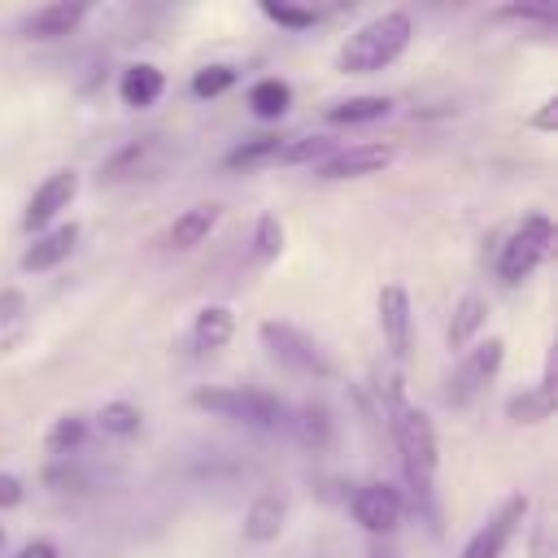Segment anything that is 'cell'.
<instances>
[{"label":"cell","instance_id":"6da1fadb","mask_svg":"<svg viewBox=\"0 0 558 558\" xmlns=\"http://www.w3.org/2000/svg\"><path fill=\"white\" fill-rule=\"evenodd\" d=\"M410 35H414V22L410 13L401 9H388L371 22H362L336 52V70L340 74H375L384 65H392L405 48H410Z\"/></svg>","mask_w":558,"mask_h":558},{"label":"cell","instance_id":"7a4b0ae2","mask_svg":"<svg viewBox=\"0 0 558 558\" xmlns=\"http://www.w3.org/2000/svg\"><path fill=\"white\" fill-rule=\"evenodd\" d=\"M392 436H397L401 466H405V480L414 488V501H427L432 497V480H436V462H440V445H436L432 418L423 410L405 405V401H392Z\"/></svg>","mask_w":558,"mask_h":558},{"label":"cell","instance_id":"3957f363","mask_svg":"<svg viewBox=\"0 0 558 558\" xmlns=\"http://www.w3.org/2000/svg\"><path fill=\"white\" fill-rule=\"evenodd\" d=\"M187 401L196 410H209V414H222V418H240V423H253V427L292 423V410L275 392H262V388H196Z\"/></svg>","mask_w":558,"mask_h":558},{"label":"cell","instance_id":"277c9868","mask_svg":"<svg viewBox=\"0 0 558 558\" xmlns=\"http://www.w3.org/2000/svg\"><path fill=\"white\" fill-rule=\"evenodd\" d=\"M549 248H554V222H549L545 214H527V218L510 231V240L501 244V257H497L501 283H523V279L549 257Z\"/></svg>","mask_w":558,"mask_h":558},{"label":"cell","instance_id":"5b68a950","mask_svg":"<svg viewBox=\"0 0 558 558\" xmlns=\"http://www.w3.org/2000/svg\"><path fill=\"white\" fill-rule=\"evenodd\" d=\"M257 336H262V344L270 349V357H275V362H283V366H292V371H301V375H318V379H327V375H331L327 353H323L305 331H296L292 323L266 318V323L257 327Z\"/></svg>","mask_w":558,"mask_h":558},{"label":"cell","instance_id":"8992f818","mask_svg":"<svg viewBox=\"0 0 558 558\" xmlns=\"http://www.w3.org/2000/svg\"><path fill=\"white\" fill-rule=\"evenodd\" d=\"M501 362H506V340H501V336H488V340H480L475 349H466L458 375H449L445 401H449V405H466V401H475V392L501 371Z\"/></svg>","mask_w":558,"mask_h":558},{"label":"cell","instance_id":"52a82bcc","mask_svg":"<svg viewBox=\"0 0 558 558\" xmlns=\"http://www.w3.org/2000/svg\"><path fill=\"white\" fill-rule=\"evenodd\" d=\"M349 510H353V519H357L371 536H388V532H397V523H401V514H405L401 493H397L392 484H379V480L357 484L353 497H349Z\"/></svg>","mask_w":558,"mask_h":558},{"label":"cell","instance_id":"ba28073f","mask_svg":"<svg viewBox=\"0 0 558 558\" xmlns=\"http://www.w3.org/2000/svg\"><path fill=\"white\" fill-rule=\"evenodd\" d=\"M527 497L523 493H514V497H506L501 506H497V514L462 545V554L458 558H501V549L514 541V532L523 527V519H527Z\"/></svg>","mask_w":558,"mask_h":558},{"label":"cell","instance_id":"9c48e42d","mask_svg":"<svg viewBox=\"0 0 558 558\" xmlns=\"http://www.w3.org/2000/svg\"><path fill=\"white\" fill-rule=\"evenodd\" d=\"M397 157L392 144H353V148H336L327 161L314 166V174L323 183H344V179H366V174H379L388 170Z\"/></svg>","mask_w":558,"mask_h":558},{"label":"cell","instance_id":"30bf717a","mask_svg":"<svg viewBox=\"0 0 558 558\" xmlns=\"http://www.w3.org/2000/svg\"><path fill=\"white\" fill-rule=\"evenodd\" d=\"M74 192H78V174L74 170H52L39 187H35V196L26 201V214H22V231H44L61 209H70V201H74Z\"/></svg>","mask_w":558,"mask_h":558},{"label":"cell","instance_id":"8fae6325","mask_svg":"<svg viewBox=\"0 0 558 558\" xmlns=\"http://www.w3.org/2000/svg\"><path fill=\"white\" fill-rule=\"evenodd\" d=\"M379 331H384V344L392 349V357L405 362L410 357V292L401 283L379 288Z\"/></svg>","mask_w":558,"mask_h":558},{"label":"cell","instance_id":"7c38bea8","mask_svg":"<svg viewBox=\"0 0 558 558\" xmlns=\"http://www.w3.org/2000/svg\"><path fill=\"white\" fill-rule=\"evenodd\" d=\"M74 244H78V222H57V227H48V231L35 235V244L22 253L17 266H22L26 275L52 270V266H61V262L74 253Z\"/></svg>","mask_w":558,"mask_h":558},{"label":"cell","instance_id":"4fadbf2b","mask_svg":"<svg viewBox=\"0 0 558 558\" xmlns=\"http://www.w3.org/2000/svg\"><path fill=\"white\" fill-rule=\"evenodd\" d=\"M283 519H288V501H283L279 493H262V497H253V506L244 510V541H253V545H270V541H279Z\"/></svg>","mask_w":558,"mask_h":558},{"label":"cell","instance_id":"5bb4252c","mask_svg":"<svg viewBox=\"0 0 558 558\" xmlns=\"http://www.w3.org/2000/svg\"><path fill=\"white\" fill-rule=\"evenodd\" d=\"M87 17V4H44L26 17V35L31 39H61V35H74Z\"/></svg>","mask_w":558,"mask_h":558},{"label":"cell","instance_id":"9a60e30c","mask_svg":"<svg viewBox=\"0 0 558 558\" xmlns=\"http://www.w3.org/2000/svg\"><path fill=\"white\" fill-rule=\"evenodd\" d=\"M161 92H166V74H161L157 65H148V61L126 65L122 78H118V96H122V105H131V109H148Z\"/></svg>","mask_w":558,"mask_h":558},{"label":"cell","instance_id":"2e32d148","mask_svg":"<svg viewBox=\"0 0 558 558\" xmlns=\"http://www.w3.org/2000/svg\"><path fill=\"white\" fill-rule=\"evenodd\" d=\"M554 405H558V392H554V362H549L536 388H523L519 397H510L506 414H510L514 423H545V418L554 414Z\"/></svg>","mask_w":558,"mask_h":558},{"label":"cell","instance_id":"e0dca14e","mask_svg":"<svg viewBox=\"0 0 558 558\" xmlns=\"http://www.w3.org/2000/svg\"><path fill=\"white\" fill-rule=\"evenodd\" d=\"M488 323V301L484 296H475V292H466L458 305H453V318H449V331H445V344L449 349H466L475 336H480V327Z\"/></svg>","mask_w":558,"mask_h":558},{"label":"cell","instance_id":"ac0fdd59","mask_svg":"<svg viewBox=\"0 0 558 558\" xmlns=\"http://www.w3.org/2000/svg\"><path fill=\"white\" fill-rule=\"evenodd\" d=\"M218 205H192V209H183L174 222H170V231H166V240L174 244V248H196L209 231H214V222H218Z\"/></svg>","mask_w":558,"mask_h":558},{"label":"cell","instance_id":"d6986e66","mask_svg":"<svg viewBox=\"0 0 558 558\" xmlns=\"http://www.w3.org/2000/svg\"><path fill=\"white\" fill-rule=\"evenodd\" d=\"M283 140H288V135H253V140L235 144V148L222 157V166H227V170H257V166H275V161H279V153H283Z\"/></svg>","mask_w":558,"mask_h":558},{"label":"cell","instance_id":"ffe728a7","mask_svg":"<svg viewBox=\"0 0 558 558\" xmlns=\"http://www.w3.org/2000/svg\"><path fill=\"white\" fill-rule=\"evenodd\" d=\"M231 336H235V314L227 305H205L192 323L196 349H222V344H231Z\"/></svg>","mask_w":558,"mask_h":558},{"label":"cell","instance_id":"44dd1931","mask_svg":"<svg viewBox=\"0 0 558 558\" xmlns=\"http://www.w3.org/2000/svg\"><path fill=\"white\" fill-rule=\"evenodd\" d=\"M388 113H392V100H388V96H349V100H340V105L327 109V122H336V126H357V122H379V118H388Z\"/></svg>","mask_w":558,"mask_h":558},{"label":"cell","instance_id":"7402d4cb","mask_svg":"<svg viewBox=\"0 0 558 558\" xmlns=\"http://www.w3.org/2000/svg\"><path fill=\"white\" fill-rule=\"evenodd\" d=\"M288 105H292V87L283 83V78H262V83H253L248 87V109L257 113V118H283L288 113Z\"/></svg>","mask_w":558,"mask_h":558},{"label":"cell","instance_id":"603a6c76","mask_svg":"<svg viewBox=\"0 0 558 558\" xmlns=\"http://www.w3.org/2000/svg\"><path fill=\"white\" fill-rule=\"evenodd\" d=\"M336 153V140H327V135H288L283 140V153H279V161L283 166H318V161H327Z\"/></svg>","mask_w":558,"mask_h":558},{"label":"cell","instance_id":"cb8c5ba5","mask_svg":"<svg viewBox=\"0 0 558 558\" xmlns=\"http://www.w3.org/2000/svg\"><path fill=\"white\" fill-rule=\"evenodd\" d=\"M140 423H144V414H140V405H131V401H109V405H100V414H96V427H100L105 436H118V440L135 436Z\"/></svg>","mask_w":558,"mask_h":558},{"label":"cell","instance_id":"d4e9b609","mask_svg":"<svg viewBox=\"0 0 558 558\" xmlns=\"http://www.w3.org/2000/svg\"><path fill=\"white\" fill-rule=\"evenodd\" d=\"M83 440H87V418H83V414H61V418L48 427V436H44L48 453H57V458H70Z\"/></svg>","mask_w":558,"mask_h":558},{"label":"cell","instance_id":"484cf974","mask_svg":"<svg viewBox=\"0 0 558 558\" xmlns=\"http://www.w3.org/2000/svg\"><path fill=\"white\" fill-rule=\"evenodd\" d=\"M279 253H283V222L275 214H262L257 227H253V262L270 266Z\"/></svg>","mask_w":558,"mask_h":558},{"label":"cell","instance_id":"4316f807","mask_svg":"<svg viewBox=\"0 0 558 558\" xmlns=\"http://www.w3.org/2000/svg\"><path fill=\"white\" fill-rule=\"evenodd\" d=\"M262 13H266L275 26H288V31H310V26L318 22V9L288 4V0H262Z\"/></svg>","mask_w":558,"mask_h":558},{"label":"cell","instance_id":"83f0119b","mask_svg":"<svg viewBox=\"0 0 558 558\" xmlns=\"http://www.w3.org/2000/svg\"><path fill=\"white\" fill-rule=\"evenodd\" d=\"M231 83H235V70H231V65H201V70L192 74V96H196V100H214V96H222Z\"/></svg>","mask_w":558,"mask_h":558},{"label":"cell","instance_id":"f1b7e54d","mask_svg":"<svg viewBox=\"0 0 558 558\" xmlns=\"http://www.w3.org/2000/svg\"><path fill=\"white\" fill-rule=\"evenodd\" d=\"M292 423H296V432H301L305 445H318V449H323V445L331 440V418H327L323 405H301V414H296Z\"/></svg>","mask_w":558,"mask_h":558},{"label":"cell","instance_id":"f546056e","mask_svg":"<svg viewBox=\"0 0 558 558\" xmlns=\"http://www.w3.org/2000/svg\"><path fill=\"white\" fill-rule=\"evenodd\" d=\"M497 17H514V22H541V26H554V22H558V9H554V4H506V9H497Z\"/></svg>","mask_w":558,"mask_h":558},{"label":"cell","instance_id":"4dcf8cb0","mask_svg":"<svg viewBox=\"0 0 558 558\" xmlns=\"http://www.w3.org/2000/svg\"><path fill=\"white\" fill-rule=\"evenodd\" d=\"M22 497H26L22 480H17V475H9V471H0V510H13V506H22Z\"/></svg>","mask_w":558,"mask_h":558},{"label":"cell","instance_id":"1f68e13d","mask_svg":"<svg viewBox=\"0 0 558 558\" xmlns=\"http://www.w3.org/2000/svg\"><path fill=\"white\" fill-rule=\"evenodd\" d=\"M527 126H532V131H554V126H558V100H554V96L541 100V109L527 118Z\"/></svg>","mask_w":558,"mask_h":558},{"label":"cell","instance_id":"d6a6232c","mask_svg":"<svg viewBox=\"0 0 558 558\" xmlns=\"http://www.w3.org/2000/svg\"><path fill=\"white\" fill-rule=\"evenodd\" d=\"M140 157H144V144H131V148H122V153H118V157L105 166V179H122V170H126V166H135Z\"/></svg>","mask_w":558,"mask_h":558},{"label":"cell","instance_id":"836d02e7","mask_svg":"<svg viewBox=\"0 0 558 558\" xmlns=\"http://www.w3.org/2000/svg\"><path fill=\"white\" fill-rule=\"evenodd\" d=\"M22 310H26V296H22L17 288H4V292H0V327L13 323Z\"/></svg>","mask_w":558,"mask_h":558},{"label":"cell","instance_id":"e575fe53","mask_svg":"<svg viewBox=\"0 0 558 558\" xmlns=\"http://www.w3.org/2000/svg\"><path fill=\"white\" fill-rule=\"evenodd\" d=\"M13 558H57V545H52V541H31V545H22Z\"/></svg>","mask_w":558,"mask_h":558},{"label":"cell","instance_id":"d590c367","mask_svg":"<svg viewBox=\"0 0 558 558\" xmlns=\"http://www.w3.org/2000/svg\"><path fill=\"white\" fill-rule=\"evenodd\" d=\"M371 558H401V554H397V549H384V545H375V549H371Z\"/></svg>","mask_w":558,"mask_h":558},{"label":"cell","instance_id":"8d00e7d4","mask_svg":"<svg viewBox=\"0 0 558 558\" xmlns=\"http://www.w3.org/2000/svg\"><path fill=\"white\" fill-rule=\"evenodd\" d=\"M0 549H4V527H0Z\"/></svg>","mask_w":558,"mask_h":558}]
</instances>
